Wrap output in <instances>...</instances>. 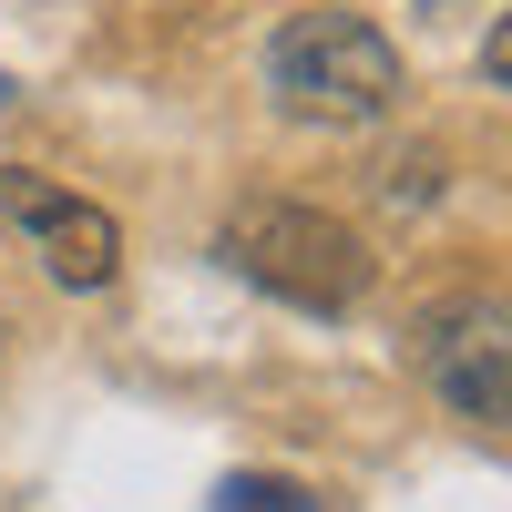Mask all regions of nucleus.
Listing matches in <instances>:
<instances>
[{
    "mask_svg": "<svg viewBox=\"0 0 512 512\" xmlns=\"http://www.w3.org/2000/svg\"><path fill=\"white\" fill-rule=\"evenodd\" d=\"M216 256L246 287H267V297H287V308H308V318H349L379 287L369 236L349 216H328V205H297V195H246L216 226Z\"/></svg>",
    "mask_w": 512,
    "mask_h": 512,
    "instance_id": "nucleus-1",
    "label": "nucleus"
},
{
    "mask_svg": "<svg viewBox=\"0 0 512 512\" xmlns=\"http://www.w3.org/2000/svg\"><path fill=\"white\" fill-rule=\"evenodd\" d=\"M267 93L318 134H369L400 113V41L369 11H297L267 41Z\"/></svg>",
    "mask_w": 512,
    "mask_h": 512,
    "instance_id": "nucleus-2",
    "label": "nucleus"
},
{
    "mask_svg": "<svg viewBox=\"0 0 512 512\" xmlns=\"http://www.w3.org/2000/svg\"><path fill=\"white\" fill-rule=\"evenodd\" d=\"M420 369H431V390L461 420L512 431V287L441 297V308L420 318Z\"/></svg>",
    "mask_w": 512,
    "mask_h": 512,
    "instance_id": "nucleus-3",
    "label": "nucleus"
},
{
    "mask_svg": "<svg viewBox=\"0 0 512 512\" xmlns=\"http://www.w3.org/2000/svg\"><path fill=\"white\" fill-rule=\"evenodd\" d=\"M0 216L31 236V256H41L62 287H113V267H123V226L103 216L93 195L31 175V164H0Z\"/></svg>",
    "mask_w": 512,
    "mask_h": 512,
    "instance_id": "nucleus-4",
    "label": "nucleus"
},
{
    "mask_svg": "<svg viewBox=\"0 0 512 512\" xmlns=\"http://www.w3.org/2000/svg\"><path fill=\"white\" fill-rule=\"evenodd\" d=\"M216 502H226V512H308V492H297V482H267V472H236Z\"/></svg>",
    "mask_w": 512,
    "mask_h": 512,
    "instance_id": "nucleus-5",
    "label": "nucleus"
},
{
    "mask_svg": "<svg viewBox=\"0 0 512 512\" xmlns=\"http://www.w3.org/2000/svg\"><path fill=\"white\" fill-rule=\"evenodd\" d=\"M379 195H390V205H431V195H441L431 154H410V164H379Z\"/></svg>",
    "mask_w": 512,
    "mask_h": 512,
    "instance_id": "nucleus-6",
    "label": "nucleus"
},
{
    "mask_svg": "<svg viewBox=\"0 0 512 512\" xmlns=\"http://www.w3.org/2000/svg\"><path fill=\"white\" fill-rule=\"evenodd\" d=\"M482 72H492V82H502V93H512V11H502V21L482 31Z\"/></svg>",
    "mask_w": 512,
    "mask_h": 512,
    "instance_id": "nucleus-7",
    "label": "nucleus"
}]
</instances>
